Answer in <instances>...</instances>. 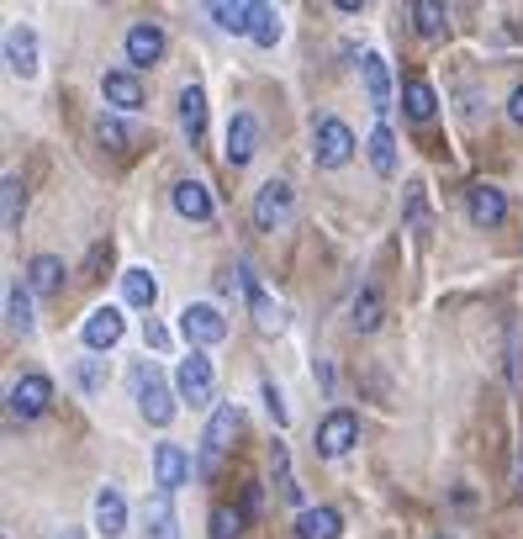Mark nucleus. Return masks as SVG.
I'll return each instance as SVG.
<instances>
[{"label": "nucleus", "instance_id": "nucleus-1", "mask_svg": "<svg viewBox=\"0 0 523 539\" xmlns=\"http://www.w3.org/2000/svg\"><path fill=\"white\" fill-rule=\"evenodd\" d=\"M133 402H138V413L154 423V429H170L175 413H180V392L159 376V365H148V360L133 365Z\"/></svg>", "mask_w": 523, "mask_h": 539}, {"label": "nucleus", "instance_id": "nucleus-2", "mask_svg": "<svg viewBox=\"0 0 523 539\" xmlns=\"http://www.w3.org/2000/svg\"><path fill=\"white\" fill-rule=\"evenodd\" d=\"M238 429H244V413H238V402H222L217 413H212V423H207V434H201V455H196V471H201V476L217 471V460L233 450Z\"/></svg>", "mask_w": 523, "mask_h": 539}, {"label": "nucleus", "instance_id": "nucleus-3", "mask_svg": "<svg viewBox=\"0 0 523 539\" xmlns=\"http://www.w3.org/2000/svg\"><path fill=\"white\" fill-rule=\"evenodd\" d=\"M175 392L185 407H207L217 397V365L207 360V349H191V355L175 365Z\"/></svg>", "mask_w": 523, "mask_h": 539}, {"label": "nucleus", "instance_id": "nucleus-4", "mask_svg": "<svg viewBox=\"0 0 523 539\" xmlns=\"http://www.w3.org/2000/svg\"><path fill=\"white\" fill-rule=\"evenodd\" d=\"M291 212H296V191H291V180H265L254 191V207H249V217H254V228L259 233H280L291 222Z\"/></svg>", "mask_w": 523, "mask_h": 539}, {"label": "nucleus", "instance_id": "nucleus-5", "mask_svg": "<svg viewBox=\"0 0 523 539\" xmlns=\"http://www.w3.org/2000/svg\"><path fill=\"white\" fill-rule=\"evenodd\" d=\"M349 159H354V133H349V122L323 117V122L312 127V164H317V170H344Z\"/></svg>", "mask_w": 523, "mask_h": 539}, {"label": "nucleus", "instance_id": "nucleus-6", "mask_svg": "<svg viewBox=\"0 0 523 539\" xmlns=\"http://www.w3.org/2000/svg\"><path fill=\"white\" fill-rule=\"evenodd\" d=\"M180 339L191 349H212V344L228 339V318H222L212 302H191L180 312Z\"/></svg>", "mask_w": 523, "mask_h": 539}, {"label": "nucleus", "instance_id": "nucleus-7", "mask_svg": "<svg viewBox=\"0 0 523 539\" xmlns=\"http://www.w3.org/2000/svg\"><path fill=\"white\" fill-rule=\"evenodd\" d=\"M164 48H170V37H164V27L159 22H133L127 27V37H122V53H127V69H154L159 59H164Z\"/></svg>", "mask_w": 523, "mask_h": 539}, {"label": "nucleus", "instance_id": "nucleus-8", "mask_svg": "<svg viewBox=\"0 0 523 539\" xmlns=\"http://www.w3.org/2000/svg\"><path fill=\"white\" fill-rule=\"evenodd\" d=\"M354 444H360V418L349 413V407H333V413L317 423V455L323 460H339L349 455Z\"/></svg>", "mask_w": 523, "mask_h": 539}, {"label": "nucleus", "instance_id": "nucleus-9", "mask_svg": "<svg viewBox=\"0 0 523 539\" xmlns=\"http://www.w3.org/2000/svg\"><path fill=\"white\" fill-rule=\"evenodd\" d=\"M465 212H471V222H476L481 233H492V228L508 222V191L492 185V180H476L471 191H465Z\"/></svg>", "mask_w": 523, "mask_h": 539}, {"label": "nucleus", "instance_id": "nucleus-10", "mask_svg": "<svg viewBox=\"0 0 523 539\" xmlns=\"http://www.w3.org/2000/svg\"><path fill=\"white\" fill-rule=\"evenodd\" d=\"M6 407H11V418H22V423L43 418L48 407H53V381L32 370V376H22V381H16L11 392H6Z\"/></svg>", "mask_w": 523, "mask_h": 539}, {"label": "nucleus", "instance_id": "nucleus-11", "mask_svg": "<svg viewBox=\"0 0 523 539\" xmlns=\"http://www.w3.org/2000/svg\"><path fill=\"white\" fill-rule=\"evenodd\" d=\"M259 117L254 111H233V122H228V148H222V159L233 164V170H244V164L259 154Z\"/></svg>", "mask_w": 523, "mask_h": 539}, {"label": "nucleus", "instance_id": "nucleus-12", "mask_svg": "<svg viewBox=\"0 0 523 539\" xmlns=\"http://www.w3.org/2000/svg\"><path fill=\"white\" fill-rule=\"evenodd\" d=\"M154 481H159V492H180L185 481H191V455H185V444H154Z\"/></svg>", "mask_w": 523, "mask_h": 539}, {"label": "nucleus", "instance_id": "nucleus-13", "mask_svg": "<svg viewBox=\"0 0 523 539\" xmlns=\"http://www.w3.org/2000/svg\"><path fill=\"white\" fill-rule=\"evenodd\" d=\"M122 333H127L122 312H117V307H96V312L85 318L80 339H85V349H90V355H101V349H117V344H122Z\"/></svg>", "mask_w": 523, "mask_h": 539}, {"label": "nucleus", "instance_id": "nucleus-14", "mask_svg": "<svg viewBox=\"0 0 523 539\" xmlns=\"http://www.w3.org/2000/svg\"><path fill=\"white\" fill-rule=\"evenodd\" d=\"M6 69L16 74V80H32L37 74V32L27 22L6 27Z\"/></svg>", "mask_w": 523, "mask_h": 539}, {"label": "nucleus", "instance_id": "nucleus-15", "mask_svg": "<svg viewBox=\"0 0 523 539\" xmlns=\"http://www.w3.org/2000/svg\"><path fill=\"white\" fill-rule=\"evenodd\" d=\"M244 296H249V318H254V328H259V333H280V328H286V312H280V302L254 281L249 270H244Z\"/></svg>", "mask_w": 523, "mask_h": 539}, {"label": "nucleus", "instance_id": "nucleus-16", "mask_svg": "<svg viewBox=\"0 0 523 539\" xmlns=\"http://www.w3.org/2000/svg\"><path fill=\"white\" fill-rule=\"evenodd\" d=\"M101 96H106V106H117V111H138L143 106V80L133 69H106L101 74Z\"/></svg>", "mask_w": 523, "mask_h": 539}, {"label": "nucleus", "instance_id": "nucleus-17", "mask_svg": "<svg viewBox=\"0 0 523 539\" xmlns=\"http://www.w3.org/2000/svg\"><path fill=\"white\" fill-rule=\"evenodd\" d=\"M170 207L185 217V222H212V191L201 180H175V191H170Z\"/></svg>", "mask_w": 523, "mask_h": 539}, {"label": "nucleus", "instance_id": "nucleus-18", "mask_svg": "<svg viewBox=\"0 0 523 539\" xmlns=\"http://www.w3.org/2000/svg\"><path fill=\"white\" fill-rule=\"evenodd\" d=\"M143 539H180V518H175L170 492H154L143 503Z\"/></svg>", "mask_w": 523, "mask_h": 539}, {"label": "nucleus", "instance_id": "nucleus-19", "mask_svg": "<svg viewBox=\"0 0 523 539\" xmlns=\"http://www.w3.org/2000/svg\"><path fill=\"white\" fill-rule=\"evenodd\" d=\"M64 275H69V270H64V259H59V254H32L22 281H27V291H32V296H59Z\"/></svg>", "mask_w": 523, "mask_h": 539}, {"label": "nucleus", "instance_id": "nucleus-20", "mask_svg": "<svg viewBox=\"0 0 523 539\" xmlns=\"http://www.w3.org/2000/svg\"><path fill=\"white\" fill-rule=\"evenodd\" d=\"M360 80H365V101L376 106V117H386L391 111V69L381 53H365L360 59Z\"/></svg>", "mask_w": 523, "mask_h": 539}, {"label": "nucleus", "instance_id": "nucleus-21", "mask_svg": "<svg viewBox=\"0 0 523 539\" xmlns=\"http://www.w3.org/2000/svg\"><path fill=\"white\" fill-rule=\"evenodd\" d=\"M180 133L191 138V148H201V138H207V90L201 85L180 90Z\"/></svg>", "mask_w": 523, "mask_h": 539}, {"label": "nucleus", "instance_id": "nucleus-22", "mask_svg": "<svg viewBox=\"0 0 523 539\" xmlns=\"http://www.w3.org/2000/svg\"><path fill=\"white\" fill-rule=\"evenodd\" d=\"M6 328L16 333V339H32V328H37V318H32V291H27V281H11V286H6Z\"/></svg>", "mask_w": 523, "mask_h": 539}, {"label": "nucleus", "instance_id": "nucleus-23", "mask_svg": "<svg viewBox=\"0 0 523 539\" xmlns=\"http://www.w3.org/2000/svg\"><path fill=\"white\" fill-rule=\"evenodd\" d=\"M96 529H101L106 539H122V534H127V503H122L117 487H101V492H96Z\"/></svg>", "mask_w": 523, "mask_h": 539}, {"label": "nucleus", "instance_id": "nucleus-24", "mask_svg": "<svg viewBox=\"0 0 523 539\" xmlns=\"http://www.w3.org/2000/svg\"><path fill=\"white\" fill-rule=\"evenodd\" d=\"M344 534V518L333 508H302L296 513V539H339Z\"/></svg>", "mask_w": 523, "mask_h": 539}, {"label": "nucleus", "instance_id": "nucleus-25", "mask_svg": "<svg viewBox=\"0 0 523 539\" xmlns=\"http://www.w3.org/2000/svg\"><path fill=\"white\" fill-rule=\"evenodd\" d=\"M207 16L222 27V32H233V37H249L254 32V0H217V6H207Z\"/></svg>", "mask_w": 523, "mask_h": 539}, {"label": "nucleus", "instance_id": "nucleus-26", "mask_svg": "<svg viewBox=\"0 0 523 539\" xmlns=\"http://www.w3.org/2000/svg\"><path fill=\"white\" fill-rule=\"evenodd\" d=\"M122 296H127V307H138V312H154V302H159V281H154V270L133 265V270L122 275Z\"/></svg>", "mask_w": 523, "mask_h": 539}, {"label": "nucleus", "instance_id": "nucleus-27", "mask_svg": "<svg viewBox=\"0 0 523 539\" xmlns=\"http://www.w3.org/2000/svg\"><path fill=\"white\" fill-rule=\"evenodd\" d=\"M365 154H370V170L381 180H397V138H391V127H376V133L365 138Z\"/></svg>", "mask_w": 523, "mask_h": 539}, {"label": "nucleus", "instance_id": "nucleus-28", "mask_svg": "<svg viewBox=\"0 0 523 539\" xmlns=\"http://www.w3.org/2000/svg\"><path fill=\"white\" fill-rule=\"evenodd\" d=\"M96 138H101V148H117V154H133V148L143 143V133H138V127H127L117 111H106V117L96 122Z\"/></svg>", "mask_w": 523, "mask_h": 539}, {"label": "nucleus", "instance_id": "nucleus-29", "mask_svg": "<svg viewBox=\"0 0 523 539\" xmlns=\"http://www.w3.org/2000/svg\"><path fill=\"white\" fill-rule=\"evenodd\" d=\"M402 111H407L413 122H428V117L439 111V90L428 85V80H407V90H402Z\"/></svg>", "mask_w": 523, "mask_h": 539}, {"label": "nucleus", "instance_id": "nucleus-30", "mask_svg": "<svg viewBox=\"0 0 523 539\" xmlns=\"http://www.w3.org/2000/svg\"><path fill=\"white\" fill-rule=\"evenodd\" d=\"M407 16H413L418 37H444V27H450V11H444L439 0H413V6H407Z\"/></svg>", "mask_w": 523, "mask_h": 539}, {"label": "nucleus", "instance_id": "nucleus-31", "mask_svg": "<svg viewBox=\"0 0 523 539\" xmlns=\"http://www.w3.org/2000/svg\"><path fill=\"white\" fill-rule=\"evenodd\" d=\"M0 201H6V233H22V217H27V185H22V175L0 180Z\"/></svg>", "mask_w": 523, "mask_h": 539}, {"label": "nucleus", "instance_id": "nucleus-32", "mask_svg": "<svg viewBox=\"0 0 523 539\" xmlns=\"http://www.w3.org/2000/svg\"><path fill=\"white\" fill-rule=\"evenodd\" d=\"M381 318H386V307H381V296H376V291H360V296H354V307H349L354 333H376V328H381Z\"/></svg>", "mask_w": 523, "mask_h": 539}, {"label": "nucleus", "instance_id": "nucleus-33", "mask_svg": "<svg viewBox=\"0 0 523 539\" xmlns=\"http://www.w3.org/2000/svg\"><path fill=\"white\" fill-rule=\"evenodd\" d=\"M249 37H254L259 48H275L280 43V11L275 6H259V0H254V32Z\"/></svg>", "mask_w": 523, "mask_h": 539}, {"label": "nucleus", "instance_id": "nucleus-34", "mask_svg": "<svg viewBox=\"0 0 523 539\" xmlns=\"http://www.w3.org/2000/svg\"><path fill=\"white\" fill-rule=\"evenodd\" d=\"M74 386H80L85 397H96L101 386H106V360L96 355H85V360H74Z\"/></svg>", "mask_w": 523, "mask_h": 539}, {"label": "nucleus", "instance_id": "nucleus-35", "mask_svg": "<svg viewBox=\"0 0 523 539\" xmlns=\"http://www.w3.org/2000/svg\"><path fill=\"white\" fill-rule=\"evenodd\" d=\"M244 534V513L238 508H212V539H238Z\"/></svg>", "mask_w": 523, "mask_h": 539}, {"label": "nucleus", "instance_id": "nucleus-36", "mask_svg": "<svg viewBox=\"0 0 523 539\" xmlns=\"http://www.w3.org/2000/svg\"><path fill=\"white\" fill-rule=\"evenodd\" d=\"M275 487H280V497H286V503H302V487H296V476H291L286 450H280V444H275Z\"/></svg>", "mask_w": 523, "mask_h": 539}, {"label": "nucleus", "instance_id": "nucleus-37", "mask_svg": "<svg viewBox=\"0 0 523 539\" xmlns=\"http://www.w3.org/2000/svg\"><path fill=\"white\" fill-rule=\"evenodd\" d=\"M407 222L428 228V207H423V185H407Z\"/></svg>", "mask_w": 523, "mask_h": 539}, {"label": "nucleus", "instance_id": "nucleus-38", "mask_svg": "<svg viewBox=\"0 0 523 539\" xmlns=\"http://www.w3.org/2000/svg\"><path fill=\"white\" fill-rule=\"evenodd\" d=\"M265 413L275 418V429H286V423H291L286 402H280V392H275V381H265Z\"/></svg>", "mask_w": 523, "mask_h": 539}, {"label": "nucleus", "instance_id": "nucleus-39", "mask_svg": "<svg viewBox=\"0 0 523 539\" xmlns=\"http://www.w3.org/2000/svg\"><path fill=\"white\" fill-rule=\"evenodd\" d=\"M143 339H148V349H170V333H164L154 318H143Z\"/></svg>", "mask_w": 523, "mask_h": 539}, {"label": "nucleus", "instance_id": "nucleus-40", "mask_svg": "<svg viewBox=\"0 0 523 539\" xmlns=\"http://www.w3.org/2000/svg\"><path fill=\"white\" fill-rule=\"evenodd\" d=\"M508 122H513V127H523V85L508 96Z\"/></svg>", "mask_w": 523, "mask_h": 539}, {"label": "nucleus", "instance_id": "nucleus-41", "mask_svg": "<svg viewBox=\"0 0 523 539\" xmlns=\"http://www.w3.org/2000/svg\"><path fill=\"white\" fill-rule=\"evenodd\" d=\"M53 539H85V529H74V524H64V529L53 534Z\"/></svg>", "mask_w": 523, "mask_h": 539}, {"label": "nucleus", "instance_id": "nucleus-42", "mask_svg": "<svg viewBox=\"0 0 523 539\" xmlns=\"http://www.w3.org/2000/svg\"><path fill=\"white\" fill-rule=\"evenodd\" d=\"M434 539H455V534H434Z\"/></svg>", "mask_w": 523, "mask_h": 539}]
</instances>
